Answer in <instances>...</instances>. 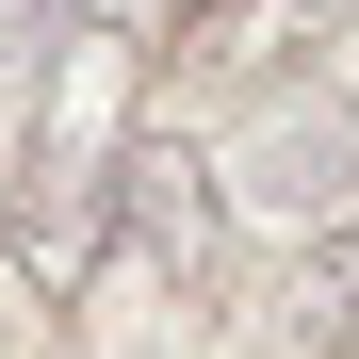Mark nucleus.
<instances>
[{"label": "nucleus", "instance_id": "obj_1", "mask_svg": "<svg viewBox=\"0 0 359 359\" xmlns=\"http://www.w3.org/2000/svg\"><path fill=\"white\" fill-rule=\"evenodd\" d=\"M98 212L131 229V262H163V278H196V262H212V163L180 147V131H114Z\"/></svg>", "mask_w": 359, "mask_h": 359}, {"label": "nucleus", "instance_id": "obj_2", "mask_svg": "<svg viewBox=\"0 0 359 359\" xmlns=\"http://www.w3.org/2000/svg\"><path fill=\"white\" fill-rule=\"evenodd\" d=\"M262 163H278V180H262L278 212H311V229H343V212H359V131H343V114H311V131H278Z\"/></svg>", "mask_w": 359, "mask_h": 359}, {"label": "nucleus", "instance_id": "obj_3", "mask_svg": "<svg viewBox=\"0 0 359 359\" xmlns=\"http://www.w3.org/2000/svg\"><path fill=\"white\" fill-rule=\"evenodd\" d=\"M294 327H311V343H359V245H327L311 278H294Z\"/></svg>", "mask_w": 359, "mask_h": 359}, {"label": "nucleus", "instance_id": "obj_4", "mask_svg": "<svg viewBox=\"0 0 359 359\" xmlns=\"http://www.w3.org/2000/svg\"><path fill=\"white\" fill-rule=\"evenodd\" d=\"M49 17H98V33H163L180 0H49Z\"/></svg>", "mask_w": 359, "mask_h": 359}, {"label": "nucleus", "instance_id": "obj_5", "mask_svg": "<svg viewBox=\"0 0 359 359\" xmlns=\"http://www.w3.org/2000/svg\"><path fill=\"white\" fill-rule=\"evenodd\" d=\"M33 17H49V0H0V66H17V49H33Z\"/></svg>", "mask_w": 359, "mask_h": 359}]
</instances>
